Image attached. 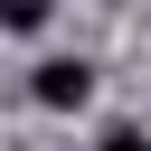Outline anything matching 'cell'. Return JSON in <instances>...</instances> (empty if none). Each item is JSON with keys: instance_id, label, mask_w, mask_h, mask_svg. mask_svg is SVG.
Instances as JSON below:
<instances>
[{"instance_id": "obj_1", "label": "cell", "mask_w": 151, "mask_h": 151, "mask_svg": "<svg viewBox=\"0 0 151 151\" xmlns=\"http://www.w3.org/2000/svg\"><path fill=\"white\" fill-rule=\"evenodd\" d=\"M28 85H38V104H47V113H76V104H94V66H85V57H47Z\"/></svg>"}, {"instance_id": "obj_2", "label": "cell", "mask_w": 151, "mask_h": 151, "mask_svg": "<svg viewBox=\"0 0 151 151\" xmlns=\"http://www.w3.org/2000/svg\"><path fill=\"white\" fill-rule=\"evenodd\" d=\"M0 28H47V0H0Z\"/></svg>"}, {"instance_id": "obj_3", "label": "cell", "mask_w": 151, "mask_h": 151, "mask_svg": "<svg viewBox=\"0 0 151 151\" xmlns=\"http://www.w3.org/2000/svg\"><path fill=\"white\" fill-rule=\"evenodd\" d=\"M104 151H151V142H142V132H104Z\"/></svg>"}]
</instances>
